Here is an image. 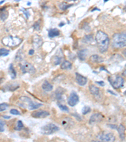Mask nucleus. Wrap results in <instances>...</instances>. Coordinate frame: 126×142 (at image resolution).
<instances>
[{"label": "nucleus", "instance_id": "obj_21", "mask_svg": "<svg viewBox=\"0 0 126 142\" xmlns=\"http://www.w3.org/2000/svg\"><path fill=\"white\" fill-rule=\"evenodd\" d=\"M9 74H10L12 78L13 79L15 78L16 77H17V73H16L15 70H14V68L13 67L12 64H10V66H9Z\"/></svg>", "mask_w": 126, "mask_h": 142}, {"label": "nucleus", "instance_id": "obj_34", "mask_svg": "<svg viewBox=\"0 0 126 142\" xmlns=\"http://www.w3.org/2000/svg\"><path fill=\"white\" fill-rule=\"evenodd\" d=\"M109 126H112V127H110V128L112 129H117V127H118L116 125H109Z\"/></svg>", "mask_w": 126, "mask_h": 142}, {"label": "nucleus", "instance_id": "obj_32", "mask_svg": "<svg viewBox=\"0 0 126 142\" xmlns=\"http://www.w3.org/2000/svg\"><path fill=\"white\" fill-rule=\"evenodd\" d=\"M23 10H24V11H23V12L24 13H25V16H26V17H27V18H28L29 17V15H29L28 12V11H27V10H25V9H23Z\"/></svg>", "mask_w": 126, "mask_h": 142}, {"label": "nucleus", "instance_id": "obj_40", "mask_svg": "<svg viewBox=\"0 0 126 142\" xmlns=\"http://www.w3.org/2000/svg\"><path fill=\"white\" fill-rule=\"evenodd\" d=\"M123 54H124V55L125 56V57H126V49L124 50V51H123Z\"/></svg>", "mask_w": 126, "mask_h": 142}, {"label": "nucleus", "instance_id": "obj_3", "mask_svg": "<svg viewBox=\"0 0 126 142\" xmlns=\"http://www.w3.org/2000/svg\"><path fill=\"white\" fill-rule=\"evenodd\" d=\"M20 100L21 102L23 104L22 106H25L30 110H35V109H38V108L42 106V104H40V103H37L32 101L30 98L27 97H22Z\"/></svg>", "mask_w": 126, "mask_h": 142}, {"label": "nucleus", "instance_id": "obj_24", "mask_svg": "<svg viewBox=\"0 0 126 142\" xmlns=\"http://www.w3.org/2000/svg\"><path fill=\"white\" fill-rule=\"evenodd\" d=\"M71 119H64V120H63L62 121V125L63 126H64L66 127V128H68V126H71V125H70V123L71 124H72V121L71 122H69V121Z\"/></svg>", "mask_w": 126, "mask_h": 142}, {"label": "nucleus", "instance_id": "obj_27", "mask_svg": "<svg viewBox=\"0 0 126 142\" xmlns=\"http://www.w3.org/2000/svg\"><path fill=\"white\" fill-rule=\"evenodd\" d=\"M23 128V122H22V121H18L16 130L20 131L21 130H22Z\"/></svg>", "mask_w": 126, "mask_h": 142}, {"label": "nucleus", "instance_id": "obj_9", "mask_svg": "<svg viewBox=\"0 0 126 142\" xmlns=\"http://www.w3.org/2000/svg\"><path fill=\"white\" fill-rule=\"evenodd\" d=\"M79 102V97L77 95L76 93L72 92L69 96L68 100H67V104L69 106L74 107Z\"/></svg>", "mask_w": 126, "mask_h": 142}, {"label": "nucleus", "instance_id": "obj_16", "mask_svg": "<svg viewBox=\"0 0 126 142\" xmlns=\"http://www.w3.org/2000/svg\"><path fill=\"white\" fill-rule=\"evenodd\" d=\"M90 88V91L91 94H93L95 96H98L100 93V89L97 87L93 85H91L89 87Z\"/></svg>", "mask_w": 126, "mask_h": 142}, {"label": "nucleus", "instance_id": "obj_22", "mask_svg": "<svg viewBox=\"0 0 126 142\" xmlns=\"http://www.w3.org/2000/svg\"><path fill=\"white\" fill-rule=\"evenodd\" d=\"M92 41H93V37H92V35H86L83 39V42L86 44L91 43Z\"/></svg>", "mask_w": 126, "mask_h": 142}, {"label": "nucleus", "instance_id": "obj_15", "mask_svg": "<svg viewBox=\"0 0 126 142\" xmlns=\"http://www.w3.org/2000/svg\"><path fill=\"white\" fill-rule=\"evenodd\" d=\"M90 60L92 63H100L103 62V59L100 56L95 54V55H93L90 57Z\"/></svg>", "mask_w": 126, "mask_h": 142}, {"label": "nucleus", "instance_id": "obj_23", "mask_svg": "<svg viewBox=\"0 0 126 142\" xmlns=\"http://www.w3.org/2000/svg\"><path fill=\"white\" fill-rule=\"evenodd\" d=\"M9 54V51L5 48H1L0 49V56H6Z\"/></svg>", "mask_w": 126, "mask_h": 142}, {"label": "nucleus", "instance_id": "obj_17", "mask_svg": "<svg viewBox=\"0 0 126 142\" xmlns=\"http://www.w3.org/2000/svg\"><path fill=\"white\" fill-rule=\"evenodd\" d=\"M49 37L51 38L59 36V34H60V32H59V30L57 29H50L49 30Z\"/></svg>", "mask_w": 126, "mask_h": 142}, {"label": "nucleus", "instance_id": "obj_41", "mask_svg": "<svg viewBox=\"0 0 126 142\" xmlns=\"http://www.w3.org/2000/svg\"><path fill=\"white\" fill-rule=\"evenodd\" d=\"M91 142H102V141H93Z\"/></svg>", "mask_w": 126, "mask_h": 142}, {"label": "nucleus", "instance_id": "obj_12", "mask_svg": "<svg viewBox=\"0 0 126 142\" xmlns=\"http://www.w3.org/2000/svg\"><path fill=\"white\" fill-rule=\"evenodd\" d=\"M76 80L78 85H81V86H84L87 83V78L86 77H83V75H80L77 73H76Z\"/></svg>", "mask_w": 126, "mask_h": 142}, {"label": "nucleus", "instance_id": "obj_39", "mask_svg": "<svg viewBox=\"0 0 126 142\" xmlns=\"http://www.w3.org/2000/svg\"><path fill=\"white\" fill-rule=\"evenodd\" d=\"M123 74L125 76H126V66H125V69H124V73H123Z\"/></svg>", "mask_w": 126, "mask_h": 142}, {"label": "nucleus", "instance_id": "obj_10", "mask_svg": "<svg viewBox=\"0 0 126 142\" xmlns=\"http://www.w3.org/2000/svg\"><path fill=\"white\" fill-rule=\"evenodd\" d=\"M103 118H104V116L101 113L93 114L90 119V124L95 125V124L101 122Z\"/></svg>", "mask_w": 126, "mask_h": 142}, {"label": "nucleus", "instance_id": "obj_26", "mask_svg": "<svg viewBox=\"0 0 126 142\" xmlns=\"http://www.w3.org/2000/svg\"><path fill=\"white\" fill-rule=\"evenodd\" d=\"M9 105L6 103H3V104H0V112L1 111H5L8 108Z\"/></svg>", "mask_w": 126, "mask_h": 142}, {"label": "nucleus", "instance_id": "obj_14", "mask_svg": "<svg viewBox=\"0 0 126 142\" xmlns=\"http://www.w3.org/2000/svg\"><path fill=\"white\" fill-rule=\"evenodd\" d=\"M87 53H88V51L87 49H81L80 51H79L77 52V56L80 58V60L84 61L86 59V56H87Z\"/></svg>", "mask_w": 126, "mask_h": 142}, {"label": "nucleus", "instance_id": "obj_30", "mask_svg": "<svg viewBox=\"0 0 126 142\" xmlns=\"http://www.w3.org/2000/svg\"><path fill=\"white\" fill-rule=\"evenodd\" d=\"M10 113L13 115H20V112L15 109H13L10 111Z\"/></svg>", "mask_w": 126, "mask_h": 142}, {"label": "nucleus", "instance_id": "obj_44", "mask_svg": "<svg viewBox=\"0 0 126 142\" xmlns=\"http://www.w3.org/2000/svg\"><path fill=\"white\" fill-rule=\"evenodd\" d=\"M124 10H125L126 11V5H125V8H124Z\"/></svg>", "mask_w": 126, "mask_h": 142}, {"label": "nucleus", "instance_id": "obj_18", "mask_svg": "<svg viewBox=\"0 0 126 142\" xmlns=\"http://www.w3.org/2000/svg\"><path fill=\"white\" fill-rule=\"evenodd\" d=\"M42 89L46 92H50L53 89L52 85L47 81H45L43 82L42 85Z\"/></svg>", "mask_w": 126, "mask_h": 142}, {"label": "nucleus", "instance_id": "obj_7", "mask_svg": "<svg viewBox=\"0 0 126 142\" xmlns=\"http://www.w3.org/2000/svg\"><path fill=\"white\" fill-rule=\"evenodd\" d=\"M97 138L102 142H114L115 140V137L114 134L110 133H104V132H101L98 134Z\"/></svg>", "mask_w": 126, "mask_h": 142}, {"label": "nucleus", "instance_id": "obj_4", "mask_svg": "<svg viewBox=\"0 0 126 142\" xmlns=\"http://www.w3.org/2000/svg\"><path fill=\"white\" fill-rule=\"evenodd\" d=\"M22 39L15 36L5 37L2 39V42L8 47H15L22 42Z\"/></svg>", "mask_w": 126, "mask_h": 142}, {"label": "nucleus", "instance_id": "obj_6", "mask_svg": "<svg viewBox=\"0 0 126 142\" xmlns=\"http://www.w3.org/2000/svg\"><path fill=\"white\" fill-rule=\"evenodd\" d=\"M59 130V127L57 125H54L53 123H50L43 126L42 128H41V132L43 135H49L56 133Z\"/></svg>", "mask_w": 126, "mask_h": 142}, {"label": "nucleus", "instance_id": "obj_35", "mask_svg": "<svg viewBox=\"0 0 126 142\" xmlns=\"http://www.w3.org/2000/svg\"><path fill=\"white\" fill-rule=\"evenodd\" d=\"M33 53H34V51H33V49H30V51L28 52V54H30V55H33Z\"/></svg>", "mask_w": 126, "mask_h": 142}, {"label": "nucleus", "instance_id": "obj_1", "mask_svg": "<svg viewBox=\"0 0 126 142\" xmlns=\"http://www.w3.org/2000/svg\"><path fill=\"white\" fill-rule=\"evenodd\" d=\"M95 39H96L98 48L100 53H103L106 52L109 48L110 43V39L108 35L103 31L99 30L96 33Z\"/></svg>", "mask_w": 126, "mask_h": 142}, {"label": "nucleus", "instance_id": "obj_13", "mask_svg": "<svg viewBox=\"0 0 126 142\" xmlns=\"http://www.w3.org/2000/svg\"><path fill=\"white\" fill-rule=\"evenodd\" d=\"M117 131H118V133H119V136H120V139L122 140L125 139V127H124V126L122 125H119V126L117 127Z\"/></svg>", "mask_w": 126, "mask_h": 142}, {"label": "nucleus", "instance_id": "obj_31", "mask_svg": "<svg viewBox=\"0 0 126 142\" xmlns=\"http://www.w3.org/2000/svg\"><path fill=\"white\" fill-rule=\"evenodd\" d=\"M61 60H62V59H61V58H59V56H56V58H55V64L56 65H57V64H60L61 62Z\"/></svg>", "mask_w": 126, "mask_h": 142}, {"label": "nucleus", "instance_id": "obj_11", "mask_svg": "<svg viewBox=\"0 0 126 142\" xmlns=\"http://www.w3.org/2000/svg\"><path fill=\"white\" fill-rule=\"evenodd\" d=\"M49 115V112L47 111L39 110L33 112L31 116L35 118H45Z\"/></svg>", "mask_w": 126, "mask_h": 142}, {"label": "nucleus", "instance_id": "obj_42", "mask_svg": "<svg viewBox=\"0 0 126 142\" xmlns=\"http://www.w3.org/2000/svg\"><path fill=\"white\" fill-rule=\"evenodd\" d=\"M4 1H1V2H0V4H1V3H4Z\"/></svg>", "mask_w": 126, "mask_h": 142}, {"label": "nucleus", "instance_id": "obj_36", "mask_svg": "<svg viewBox=\"0 0 126 142\" xmlns=\"http://www.w3.org/2000/svg\"><path fill=\"white\" fill-rule=\"evenodd\" d=\"M4 128H3V126L2 125H0V133H1V132L4 131Z\"/></svg>", "mask_w": 126, "mask_h": 142}, {"label": "nucleus", "instance_id": "obj_28", "mask_svg": "<svg viewBox=\"0 0 126 142\" xmlns=\"http://www.w3.org/2000/svg\"><path fill=\"white\" fill-rule=\"evenodd\" d=\"M90 112H91V108L90 107H88V106H85L84 107L83 109V114L84 115H85V114H88Z\"/></svg>", "mask_w": 126, "mask_h": 142}, {"label": "nucleus", "instance_id": "obj_25", "mask_svg": "<svg viewBox=\"0 0 126 142\" xmlns=\"http://www.w3.org/2000/svg\"><path fill=\"white\" fill-rule=\"evenodd\" d=\"M72 5V4H69V5H68V4H66L65 3H62L61 4H60V5H59V8H60L62 10H65L68 8L69 7H70V6Z\"/></svg>", "mask_w": 126, "mask_h": 142}, {"label": "nucleus", "instance_id": "obj_43", "mask_svg": "<svg viewBox=\"0 0 126 142\" xmlns=\"http://www.w3.org/2000/svg\"><path fill=\"white\" fill-rule=\"evenodd\" d=\"M30 4H31V3H30V2H28V3H27V4H28V5H30Z\"/></svg>", "mask_w": 126, "mask_h": 142}, {"label": "nucleus", "instance_id": "obj_5", "mask_svg": "<svg viewBox=\"0 0 126 142\" xmlns=\"http://www.w3.org/2000/svg\"><path fill=\"white\" fill-rule=\"evenodd\" d=\"M108 79L112 87L116 89L121 88L124 85V80L122 77L120 76H112V77H110Z\"/></svg>", "mask_w": 126, "mask_h": 142}, {"label": "nucleus", "instance_id": "obj_33", "mask_svg": "<svg viewBox=\"0 0 126 142\" xmlns=\"http://www.w3.org/2000/svg\"><path fill=\"white\" fill-rule=\"evenodd\" d=\"M96 83H98V84H99L100 86H103V85H105L104 82H102V81H100V82H96Z\"/></svg>", "mask_w": 126, "mask_h": 142}, {"label": "nucleus", "instance_id": "obj_19", "mask_svg": "<svg viewBox=\"0 0 126 142\" xmlns=\"http://www.w3.org/2000/svg\"><path fill=\"white\" fill-rule=\"evenodd\" d=\"M72 68V64L68 61H64L61 65V68L62 70H70Z\"/></svg>", "mask_w": 126, "mask_h": 142}, {"label": "nucleus", "instance_id": "obj_20", "mask_svg": "<svg viewBox=\"0 0 126 142\" xmlns=\"http://www.w3.org/2000/svg\"><path fill=\"white\" fill-rule=\"evenodd\" d=\"M8 15V12H6L5 8L0 9V18L3 21L5 20L7 18Z\"/></svg>", "mask_w": 126, "mask_h": 142}, {"label": "nucleus", "instance_id": "obj_29", "mask_svg": "<svg viewBox=\"0 0 126 142\" xmlns=\"http://www.w3.org/2000/svg\"><path fill=\"white\" fill-rule=\"evenodd\" d=\"M59 107L61 110L63 111H66V112H68L69 111V108L66 106H63V105L61 104H59Z\"/></svg>", "mask_w": 126, "mask_h": 142}, {"label": "nucleus", "instance_id": "obj_8", "mask_svg": "<svg viewBox=\"0 0 126 142\" xmlns=\"http://www.w3.org/2000/svg\"><path fill=\"white\" fill-rule=\"evenodd\" d=\"M20 68L23 73H34L35 72V68L32 64L28 62L23 61L20 64Z\"/></svg>", "mask_w": 126, "mask_h": 142}, {"label": "nucleus", "instance_id": "obj_37", "mask_svg": "<svg viewBox=\"0 0 126 142\" xmlns=\"http://www.w3.org/2000/svg\"><path fill=\"white\" fill-rule=\"evenodd\" d=\"M0 125H2V126H4V122L2 121L1 120H0Z\"/></svg>", "mask_w": 126, "mask_h": 142}, {"label": "nucleus", "instance_id": "obj_38", "mask_svg": "<svg viewBox=\"0 0 126 142\" xmlns=\"http://www.w3.org/2000/svg\"><path fill=\"white\" fill-rule=\"evenodd\" d=\"M3 117H4V118H5V119H9V118H11L10 116H3Z\"/></svg>", "mask_w": 126, "mask_h": 142}, {"label": "nucleus", "instance_id": "obj_2", "mask_svg": "<svg viewBox=\"0 0 126 142\" xmlns=\"http://www.w3.org/2000/svg\"><path fill=\"white\" fill-rule=\"evenodd\" d=\"M112 46L115 48L120 49L126 46V32L116 33L113 35Z\"/></svg>", "mask_w": 126, "mask_h": 142}]
</instances>
